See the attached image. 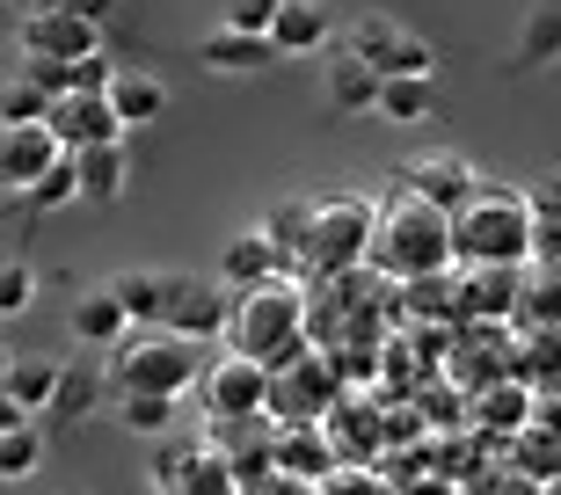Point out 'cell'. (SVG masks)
<instances>
[{
	"label": "cell",
	"mask_w": 561,
	"mask_h": 495,
	"mask_svg": "<svg viewBox=\"0 0 561 495\" xmlns=\"http://www.w3.org/2000/svg\"><path fill=\"white\" fill-rule=\"evenodd\" d=\"M453 211L423 205V197H409V189H387V205H379V227H373V263L379 277H437V269H453Z\"/></svg>",
	"instance_id": "cell-1"
},
{
	"label": "cell",
	"mask_w": 561,
	"mask_h": 495,
	"mask_svg": "<svg viewBox=\"0 0 561 495\" xmlns=\"http://www.w3.org/2000/svg\"><path fill=\"white\" fill-rule=\"evenodd\" d=\"M453 255L467 269H525L533 263V211H525V189L481 183L474 197L453 211Z\"/></svg>",
	"instance_id": "cell-2"
},
{
	"label": "cell",
	"mask_w": 561,
	"mask_h": 495,
	"mask_svg": "<svg viewBox=\"0 0 561 495\" xmlns=\"http://www.w3.org/2000/svg\"><path fill=\"white\" fill-rule=\"evenodd\" d=\"M307 307H313V291L307 285H291L285 269H277L271 285H255L233 299V350H249L263 357L271 371H285L291 357H307L313 350V335H307Z\"/></svg>",
	"instance_id": "cell-3"
},
{
	"label": "cell",
	"mask_w": 561,
	"mask_h": 495,
	"mask_svg": "<svg viewBox=\"0 0 561 495\" xmlns=\"http://www.w3.org/2000/svg\"><path fill=\"white\" fill-rule=\"evenodd\" d=\"M205 343H183L168 329H131L117 350H110V387L117 393H168V401H190L197 379H205Z\"/></svg>",
	"instance_id": "cell-4"
},
{
	"label": "cell",
	"mask_w": 561,
	"mask_h": 495,
	"mask_svg": "<svg viewBox=\"0 0 561 495\" xmlns=\"http://www.w3.org/2000/svg\"><path fill=\"white\" fill-rule=\"evenodd\" d=\"M373 227H379L373 197H357V189L321 197V205H313V233H307V248H299V263L313 269V285H329V277H357V269L373 263Z\"/></svg>",
	"instance_id": "cell-5"
},
{
	"label": "cell",
	"mask_w": 561,
	"mask_h": 495,
	"mask_svg": "<svg viewBox=\"0 0 561 495\" xmlns=\"http://www.w3.org/2000/svg\"><path fill=\"white\" fill-rule=\"evenodd\" d=\"M211 423H241V415H271V365L249 350H219L197 379Z\"/></svg>",
	"instance_id": "cell-6"
},
{
	"label": "cell",
	"mask_w": 561,
	"mask_h": 495,
	"mask_svg": "<svg viewBox=\"0 0 561 495\" xmlns=\"http://www.w3.org/2000/svg\"><path fill=\"white\" fill-rule=\"evenodd\" d=\"M161 329L183 335V343H219L233 329V291L219 277H175L168 269V291H161Z\"/></svg>",
	"instance_id": "cell-7"
},
{
	"label": "cell",
	"mask_w": 561,
	"mask_h": 495,
	"mask_svg": "<svg viewBox=\"0 0 561 495\" xmlns=\"http://www.w3.org/2000/svg\"><path fill=\"white\" fill-rule=\"evenodd\" d=\"M153 495H241V474H233V459L205 437H183V445H168L153 459Z\"/></svg>",
	"instance_id": "cell-8"
},
{
	"label": "cell",
	"mask_w": 561,
	"mask_h": 495,
	"mask_svg": "<svg viewBox=\"0 0 561 495\" xmlns=\"http://www.w3.org/2000/svg\"><path fill=\"white\" fill-rule=\"evenodd\" d=\"M343 51H357L379 81H394V73H437V51L423 37H409L394 15H357L343 30Z\"/></svg>",
	"instance_id": "cell-9"
},
{
	"label": "cell",
	"mask_w": 561,
	"mask_h": 495,
	"mask_svg": "<svg viewBox=\"0 0 561 495\" xmlns=\"http://www.w3.org/2000/svg\"><path fill=\"white\" fill-rule=\"evenodd\" d=\"M335 357L329 350H307L291 357L285 371H271V415L277 423H321V415L335 408Z\"/></svg>",
	"instance_id": "cell-10"
},
{
	"label": "cell",
	"mask_w": 561,
	"mask_h": 495,
	"mask_svg": "<svg viewBox=\"0 0 561 495\" xmlns=\"http://www.w3.org/2000/svg\"><path fill=\"white\" fill-rule=\"evenodd\" d=\"M22 59H95L103 51V22L66 15V8H37V15L15 22Z\"/></svg>",
	"instance_id": "cell-11"
},
{
	"label": "cell",
	"mask_w": 561,
	"mask_h": 495,
	"mask_svg": "<svg viewBox=\"0 0 561 495\" xmlns=\"http://www.w3.org/2000/svg\"><path fill=\"white\" fill-rule=\"evenodd\" d=\"M44 124H51V139H59L66 153H81V146H125V131H131L110 95H59Z\"/></svg>",
	"instance_id": "cell-12"
},
{
	"label": "cell",
	"mask_w": 561,
	"mask_h": 495,
	"mask_svg": "<svg viewBox=\"0 0 561 495\" xmlns=\"http://www.w3.org/2000/svg\"><path fill=\"white\" fill-rule=\"evenodd\" d=\"M401 189L423 197V205H437V211H459L481 189V175H474V161H459V153H416V161L401 168Z\"/></svg>",
	"instance_id": "cell-13"
},
{
	"label": "cell",
	"mask_w": 561,
	"mask_h": 495,
	"mask_svg": "<svg viewBox=\"0 0 561 495\" xmlns=\"http://www.w3.org/2000/svg\"><path fill=\"white\" fill-rule=\"evenodd\" d=\"M66 335L81 343V350H117L131 335V313H125V299L110 285H88L73 307H66Z\"/></svg>",
	"instance_id": "cell-14"
},
{
	"label": "cell",
	"mask_w": 561,
	"mask_h": 495,
	"mask_svg": "<svg viewBox=\"0 0 561 495\" xmlns=\"http://www.w3.org/2000/svg\"><path fill=\"white\" fill-rule=\"evenodd\" d=\"M59 153L66 146L51 139V124H15V131H0V189H30Z\"/></svg>",
	"instance_id": "cell-15"
},
{
	"label": "cell",
	"mask_w": 561,
	"mask_h": 495,
	"mask_svg": "<svg viewBox=\"0 0 561 495\" xmlns=\"http://www.w3.org/2000/svg\"><path fill=\"white\" fill-rule=\"evenodd\" d=\"M271 452H277V474H299V481H329L335 467H343L321 423H277Z\"/></svg>",
	"instance_id": "cell-16"
},
{
	"label": "cell",
	"mask_w": 561,
	"mask_h": 495,
	"mask_svg": "<svg viewBox=\"0 0 561 495\" xmlns=\"http://www.w3.org/2000/svg\"><path fill=\"white\" fill-rule=\"evenodd\" d=\"M277 269H285V255L271 248V233L255 227V233H233L227 248H219V285L241 299V291H255V285H271Z\"/></svg>",
	"instance_id": "cell-17"
},
{
	"label": "cell",
	"mask_w": 561,
	"mask_h": 495,
	"mask_svg": "<svg viewBox=\"0 0 561 495\" xmlns=\"http://www.w3.org/2000/svg\"><path fill=\"white\" fill-rule=\"evenodd\" d=\"M321 95H329L335 117H373L379 110V73L357 59V51H335L329 73H321Z\"/></svg>",
	"instance_id": "cell-18"
},
{
	"label": "cell",
	"mask_w": 561,
	"mask_h": 495,
	"mask_svg": "<svg viewBox=\"0 0 561 495\" xmlns=\"http://www.w3.org/2000/svg\"><path fill=\"white\" fill-rule=\"evenodd\" d=\"M197 59H205V73H227V81H241V73H263V66L277 59L271 37H255V30H211L205 44H197Z\"/></svg>",
	"instance_id": "cell-19"
},
{
	"label": "cell",
	"mask_w": 561,
	"mask_h": 495,
	"mask_svg": "<svg viewBox=\"0 0 561 495\" xmlns=\"http://www.w3.org/2000/svg\"><path fill=\"white\" fill-rule=\"evenodd\" d=\"M561 59V0H533L518 22V44H511V66L518 73H540Z\"/></svg>",
	"instance_id": "cell-20"
},
{
	"label": "cell",
	"mask_w": 561,
	"mask_h": 495,
	"mask_svg": "<svg viewBox=\"0 0 561 495\" xmlns=\"http://www.w3.org/2000/svg\"><path fill=\"white\" fill-rule=\"evenodd\" d=\"M321 44H329V0H285L271 22V51L299 59V51H321Z\"/></svg>",
	"instance_id": "cell-21"
},
{
	"label": "cell",
	"mask_w": 561,
	"mask_h": 495,
	"mask_svg": "<svg viewBox=\"0 0 561 495\" xmlns=\"http://www.w3.org/2000/svg\"><path fill=\"white\" fill-rule=\"evenodd\" d=\"M73 168H81V205H117L131 183V161L125 146H81L73 153Z\"/></svg>",
	"instance_id": "cell-22"
},
{
	"label": "cell",
	"mask_w": 561,
	"mask_h": 495,
	"mask_svg": "<svg viewBox=\"0 0 561 495\" xmlns=\"http://www.w3.org/2000/svg\"><path fill=\"white\" fill-rule=\"evenodd\" d=\"M110 103H117V117L139 131V124H153L168 110V81L161 73H146V66H117V81H110Z\"/></svg>",
	"instance_id": "cell-23"
},
{
	"label": "cell",
	"mask_w": 561,
	"mask_h": 495,
	"mask_svg": "<svg viewBox=\"0 0 561 495\" xmlns=\"http://www.w3.org/2000/svg\"><path fill=\"white\" fill-rule=\"evenodd\" d=\"M379 117L387 124H431L437 117V73H394V81H379Z\"/></svg>",
	"instance_id": "cell-24"
},
{
	"label": "cell",
	"mask_w": 561,
	"mask_h": 495,
	"mask_svg": "<svg viewBox=\"0 0 561 495\" xmlns=\"http://www.w3.org/2000/svg\"><path fill=\"white\" fill-rule=\"evenodd\" d=\"M503 452H511V467H518L525 481H554V474H561V437L547 430L540 415H533L525 430H511V437H503Z\"/></svg>",
	"instance_id": "cell-25"
},
{
	"label": "cell",
	"mask_w": 561,
	"mask_h": 495,
	"mask_svg": "<svg viewBox=\"0 0 561 495\" xmlns=\"http://www.w3.org/2000/svg\"><path fill=\"white\" fill-rule=\"evenodd\" d=\"M95 401H103V371L81 357V365H59V393H51V408H44V415H51V423H81Z\"/></svg>",
	"instance_id": "cell-26"
},
{
	"label": "cell",
	"mask_w": 561,
	"mask_h": 495,
	"mask_svg": "<svg viewBox=\"0 0 561 495\" xmlns=\"http://www.w3.org/2000/svg\"><path fill=\"white\" fill-rule=\"evenodd\" d=\"M533 408H540V393L525 387L518 371H511L503 387H481V423H496L503 437H511V430H525V423H533Z\"/></svg>",
	"instance_id": "cell-27"
},
{
	"label": "cell",
	"mask_w": 561,
	"mask_h": 495,
	"mask_svg": "<svg viewBox=\"0 0 561 495\" xmlns=\"http://www.w3.org/2000/svg\"><path fill=\"white\" fill-rule=\"evenodd\" d=\"M110 291L125 299L131 329H161V291H168V277H153V269H117V277H110Z\"/></svg>",
	"instance_id": "cell-28"
},
{
	"label": "cell",
	"mask_w": 561,
	"mask_h": 495,
	"mask_svg": "<svg viewBox=\"0 0 561 495\" xmlns=\"http://www.w3.org/2000/svg\"><path fill=\"white\" fill-rule=\"evenodd\" d=\"M22 205H30V211H66V205H81V168H73V153H59V161L44 168L37 183L22 189Z\"/></svg>",
	"instance_id": "cell-29"
},
{
	"label": "cell",
	"mask_w": 561,
	"mask_h": 495,
	"mask_svg": "<svg viewBox=\"0 0 561 495\" xmlns=\"http://www.w3.org/2000/svg\"><path fill=\"white\" fill-rule=\"evenodd\" d=\"M0 393H15L30 415H44V408H51V393H59V365H51V357H15V371H8V387H0Z\"/></svg>",
	"instance_id": "cell-30"
},
{
	"label": "cell",
	"mask_w": 561,
	"mask_h": 495,
	"mask_svg": "<svg viewBox=\"0 0 561 495\" xmlns=\"http://www.w3.org/2000/svg\"><path fill=\"white\" fill-rule=\"evenodd\" d=\"M175 408L183 401H168V393H117V423L131 437H168L175 430Z\"/></svg>",
	"instance_id": "cell-31"
},
{
	"label": "cell",
	"mask_w": 561,
	"mask_h": 495,
	"mask_svg": "<svg viewBox=\"0 0 561 495\" xmlns=\"http://www.w3.org/2000/svg\"><path fill=\"white\" fill-rule=\"evenodd\" d=\"M44 474V430L22 423V430H0V481H30Z\"/></svg>",
	"instance_id": "cell-32"
},
{
	"label": "cell",
	"mask_w": 561,
	"mask_h": 495,
	"mask_svg": "<svg viewBox=\"0 0 561 495\" xmlns=\"http://www.w3.org/2000/svg\"><path fill=\"white\" fill-rule=\"evenodd\" d=\"M263 233H271V248L285 255V263H291V255L307 248V233H313V205H307V197H285V205H271Z\"/></svg>",
	"instance_id": "cell-33"
},
{
	"label": "cell",
	"mask_w": 561,
	"mask_h": 495,
	"mask_svg": "<svg viewBox=\"0 0 561 495\" xmlns=\"http://www.w3.org/2000/svg\"><path fill=\"white\" fill-rule=\"evenodd\" d=\"M51 117V95H44L37 81H0V131H15V124H44Z\"/></svg>",
	"instance_id": "cell-34"
},
{
	"label": "cell",
	"mask_w": 561,
	"mask_h": 495,
	"mask_svg": "<svg viewBox=\"0 0 561 495\" xmlns=\"http://www.w3.org/2000/svg\"><path fill=\"white\" fill-rule=\"evenodd\" d=\"M467 313H518V269H474Z\"/></svg>",
	"instance_id": "cell-35"
},
{
	"label": "cell",
	"mask_w": 561,
	"mask_h": 495,
	"mask_svg": "<svg viewBox=\"0 0 561 495\" xmlns=\"http://www.w3.org/2000/svg\"><path fill=\"white\" fill-rule=\"evenodd\" d=\"M518 321L525 329H561V277H533V285L518 291Z\"/></svg>",
	"instance_id": "cell-36"
},
{
	"label": "cell",
	"mask_w": 561,
	"mask_h": 495,
	"mask_svg": "<svg viewBox=\"0 0 561 495\" xmlns=\"http://www.w3.org/2000/svg\"><path fill=\"white\" fill-rule=\"evenodd\" d=\"M37 307V269L30 263H0V321H15V313Z\"/></svg>",
	"instance_id": "cell-37"
},
{
	"label": "cell",
	"mask_w": 561,
	"mask_h": 495,
	"mask_svg": "<svg viewBox=\"0 0 561 495\" xmlns=\"http://www.w3.org/2000/svg\"><path fill=\"white\" fill-rule=\"evenodd\" d=\"M525 211H533L540 227H561V168H547V175L525 183Z\"/></svg>",
	"instance_id": "cell-38"
},
{
	"label": "cell",
	"mask_w": 561,
	"mask_h": 495,
	"mask_svg": "<svg viewBox=\"0 0 561 495\" xmlns=\"http://www.w3.org/2000/svg\"><path fill=\"white\" fill-rule=\"evenodd\" d=\"M285 0H227V30H255V37H271V22Z\"/></svg>",
	"instance_id": "cell-39"
},
{
	"label": "cell",
	"mask_w": 561,
	"mask_h": 495,
	"mask_svg": "<svg viewBox=\"0 0 561 495\" xmlns=\"http://www.w3.org/2000/svg\"><path fill=\"white\" fill-rule=\"evenodd\" d=\"M321 495H394L379 474H365V467H335L329 481H321Z\"/></svg>",
	"instance_id": "cell-40"
},
{
	"label": "cell",
	"mask_w": 561,
	"mask_h": 495,
	"mask_svg": "<svg viewBox=\"0 0 561 495\" xmlns=\"http://www.w3.org/2000/svg\"><path fill=\"white\" fill-rule=\"evenodd\" d=\"M22 15H37V8H66V15H88V22H110V8L117 0H15Z\"/></svg>",
	"instance_id": "cell-41"
},
{
	"label": "cell",
	"mask_w": 561,
	"mask_h": 495,
	"mask_svg": "<svg viewBox=\"0 0 561 495\" xmlns=\"http://www.w3.org/2000/svg\"><path fill=\"white\" fill-rule=\"evenodd\" d=\"M481 495H547V481H525L518 467H511V474H496V488H481Z\"/></svg>",
	"instance_id": "cell-42"
},
{
	"label": "cell",
	"mask_w": 561,
	"mask_h": 495,
	"mask_svg": "<svg viewBox=\"0 0 561 495\" xmlns=\"http://www.w3.org/2000/svg\"><path fill=\"white\" fill-rule=\"evenodd\" d=\"M22 423H37V415H30V408H22V401H15V393H0V430H22Z\"/></svg>",
	"instance_id": "cell-43"
},
{
	"label": "cell",
	"mask_w": 561,
	"mask_h": 495,
	"mask_svg": "<svg viewBox=\"0 0 561 495\" xmlns=\"http://www.w3.org/2000/svg\"><path fill=\"white\" fill-rule=\"evenodd\" d=\"M8 371H15V350H8V343H0V387H8Z\"/></svg>",
	"instance_id": "cell-44"
},
{
	"label": "cell",
	"mask_w": 561,
	"mask_h": 495,
	"mask_svg": "<svg viewBox=\"0 0 561 495\" xmlns=\"http://www.w3.org/2000/svg\"><path fill=\"white\" fill-rule=\"evenodd\" d=\"M540 269H547V277H561V255H554V263H540Z\"/></svg>",
	"instance_id": "cell-45"
},
{
	"label": "cell",
	"mask_w": 561,
	"mask_h": 495,
	"mask_svg": "<svg viewBox=\"0 0 561 495\" xmlns=\"http://www.w3.org/2000/svg\"><path fill=\"white\" fill-rule=\"evenodd\" d=\"M547 495H561V474H554V481H547Z\"/></svg>",
	"instance_id": "cell-46"
}]
</instances>
